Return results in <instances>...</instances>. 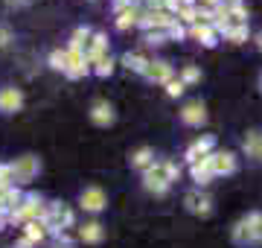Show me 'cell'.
<instances>
[{
    "instance_id": "cell-1",
    "label": "cell",
    "mask_w": 262,
    "mask_h": 248,
    "mask_svg": "<svg viewBox=\"0 0 262 248\" xmlns=\"http://www.w3.org/2000/svg\"><path fill=\"white\" fill-rule=\"evenodd\" d=\"M181 178V163L175 161H155L143 172V187L155 196H166L169 187Z\"/></svg>"
},
{
    "instance_id": "cell-2",
    "label": "cell",
    "mask_w": 262,
    "mask_h": 248,
    "mask_svg": "<svg viewBox=\"0 0 262 248\" xmlns=\"http://www.w3.org/2000/svg\"><path fill=\"white\" fill-rule=\"evenodd\" d=\"M230 237H233L236 245H256V242H262V210L245 213L242 219L230 228Z\"/></svg>"
},
{
    "instance_id": "cell-3",
    "label": "cell",
    "mask_w": 262,
    "mask_h": 248,
    "mask_svg": "<svg viewBox=\"0 0 262 248\" xmlns=\"http://www.w3.org/2000/svg\"><path fill=\"white\" fill-rule=\"evenodd\" d=\"M172 24H175V15H169V12H163V9H143L137 27L146 29V32H166Z\"/></svg>"
},
{
    "instance_id": "cell-4",
    "label": "cell",
    "mask_w": 262,
    "mask_h": 248,
    "mask_svg": "<svg viewBox=\"0 0 262 248\" xmlns=\"http://www.w3.org/2000/svg\"><path fill=\"white\" fill-rule=\"evenodd\" d=\"M12 172H15V184H29L41 172V161L35 155H20L12 161Z\"/></svg>"
},
{
    "instance_id": "cell-5",
    "label": "cell",
    "mask_w": 262,
    "mask_h": 248,
    "mask_svg": "<svg viewBox=\"0 0 262 248\" xmlns=\"http://www.w3.org/2000/svg\"><path fill=\"white\" fill-rule=\"evenodd\" d=\"M105 204H108V196H105L102 187H84L82 196H79V208L84 213H102Z\"/></svg>"
},
{
    "instance_id": "cell-6",
    "label": "cell",
    "mask_w": 262,
    "mask_h": 248,
    "mask_svg": "<svg viewBox=\"0 0 262 248\" xmlns=\"http://www.w3.org/2000/svg\"><path fill=\"white\" fill-rule=\"evenodd\" d=\"M213 152H215V137H213V134H201L198 140H192V143L187 146L184 161L195 163V161H201V158H207V155H213Z\"/></svg>"
},
{
    "instance_id": "cell-7",
    "label": "cell",
    "mask_w": 262,
    "mask_h": 248,
    "mask_svg": "<svg viewBox=\"0 0 262 248\" xmlns=\"http://www.w3.org/2000/svg\"><path fill=\"white\" fill-rule=\"evenodd\" d=\"M184 208H187L189 213H195V216H210V213H213V199H210L204 190H189L187 196H184Z\"/></svg>"
},
{
    "instance_id": "cell-8",
    "label": "cell",
    "mask_w": 262,
    "mask_h": 248,
    "mask_svg": "<svg viewBox=\"0 0 262 248\" xmlns=\"http://www.w3.org/2000/svg\"><path fill=\"white\" fill-rule=\"evenodd\" d=\"M67 50V47H64ZM91 73V61L84 58V53H76V50H67V65H64V76L67 79H82Z\"/></svg>"
},
{
    "instance_id": "cell-9",
    "label": "cell",
    "mask_w": 262,
    "mask_h": 248,
    "mask_svg": "<svg viewBox=\"0 0 262 248\" xmlns=\"http://www.w3.org/2000/svg\"><path fill=\"white\" fill-rule=\"evenodd\" d=\"M210 163H213V175H233L239 161H236L233 152H227V149H215L210 155Z\"/></svg>"
},
{
    "instance_id": "cell-10",
    "label": "cell",
    "mask_w": 262,
    "mask_h": 248,
    "mask_svg": "<svg viewBox=\"0 0 262 248\" xmlns=\"http://www.w3.org/2000/svg\"><path fill=\"white\" fill-rule=\"evenodd\" d=\"M187 35L192 41H198L201 47H215L219 44V32L213 29V24H192V27H187Z\"/></svg>"
},
{
    "instance_id": "cell-11",
    "label": "cell",
    "mask_w": 262,
    "mask_h": 248,
    "mask_svg": "<svg viewBox=\"0 0 262 248\" xmlns=\"http://www.w3.org/2000/svg\"><path fill=\"white\" fill-rule=\"evenodd\" d=\"M181 123H187V126H204L207 123V108L201 99H192V102H187L184 108H181Z\"/></svg>"
},
{
    "instance_id": "cell-12",
    "label": "cell",
    "mask_w": 262,
    "mask_h": 248,
    "mask_svg": "<svg viewBox=\"0 0 262 248\" xmlns=\"http://www.w3.org/2000/svg\"><path fill=\"white\" fill-rule=\"evenodd\" d=\"M20 105H24L20 88H0V111L3 114H15V111H20Z\"/></svg>"
},
{
    "instance_id": "cell-13",
    "label": "cell",
    "mask_w": 262,
    "mask_h": 248,
    "mask_svg": "<svg viewBox=\"0 0 262 248\" xmlns=\"http://www.w3.org/2000/svg\"><path fill=\"white\" fill-rule=\"evenodd\" d=\"M108 56V35L105 32H94L91 35V41H88V50H84V58L94 65V61H99V58Z\"/></svg>"
},
{
    "instance_id": "cell-14",
    "label": "cell",
    "mask_w": 262,
    "mask_h": 248,
    "mask_svg": "<svg viewBox=\"0 0 262 248\" xmlns=\"http://www.w3.org/2000/svg\"><path fill=\"white\" fill-rule=\"evenodd\" d=\"M140 15H143V9L137 6V3H131V6H125V9L117 12L114 27L120 29V32H125V29H131V27H137V24H140Z\"/></svg>"
},
{
    "instance_id": "cell-15",
    "label": "cell",
    "mask_w": 262,
    "mask_h": 248,
    "mask_svg": "<svg viewBox=\"0 0 262 248\" xmlns=\"http://www.w3.org/2000/svg\"><path fill=\"white\" fill-rule=\"evenodd\" d=\"M189 175H192V181L198 184V187H207V184L213 181V163H210V155L207 158H201V161L189 163Z\"/></svg>"
},
{
    "instance_id": "cell-16",
    "label": "cell",
    "mask_w": 262,
    "mask_h": 248,
    "mask_svg": "<svg viewBox=\"0 0 262 248\" xmlns=\"http://www.w3.org/2000/svg\"><path fill=\"white\" fill-rule=\"evenodd\" d=\"M242 152L251 161H262V129H251L242 137Z\"/></svg>"
},
{
    "instance_id": "cell-17",
    "label": "cell",
    "mask_w": 262,
    "mask_h": 248,
    "mask_svg": "<svg viewBox=\"0 0 262 248\" xmlns=\"http://www.w3.org/2000/svg\"><path fill=\"white\" fill-rule=\"evenodd\" d=\"M114 105L111 102H105V99H96L94 105H91V123L96 126H111L114 123Z\"/></svg>"
},
{
    "instance_id": "cell-18",
    "label": "cell",
    "mask_w": 262,
    "mask_h": 248,
    "mask_svg": "<svg viewBox=\"0 0 262 248\" xmlns=\"http://www.w3.org/2000/svg\"><path fill=\"white\" fill-rule=\"evenodd\" d=\"M146 79H151V82H160V85H166L169 79H175V67L169 65V61H149Z\"/></svg>"
},
{
    "instance_id": "cell-19",
    "label": "cell",
    "mask_w": 262,
    "mask_h": 248,
    "mask_svg": "<svg viewBox=\"0 0 262 248\" xmlns=\"http://www.w3.org/2000/svg\"><path fill=\"white\" fill-rule=\"evenodd\" d=\"M105 237V228L99 222H84L82 228H79V239H82L84 245H96V242H102Z\"/></svg>"
},
{
    "instance_id": "cell-20",
    "label": "cell",
    "mask_w": 262,
    "mask_h": 248,
    "mask_svg": "<svg viewBox=\"0 0 262 248\" xmlns=\"http://www.w3.org/2000/svg\"><path fill=\"white\" fill-rule=\"evenodd\" d=\"M24 237L29 239V242H44V239L50 237L47 234V222L44 219H35V222H27V225H24Z\"/></svg>"
},
{
    "instance_id": "cell-21",
    "label": "cell",
    "mask_w": 262,
    "mask_h": 248,
    "mask_svg": "<svg viewBox=\"0 0 262 248\" xmlns=\"http://www.w3.org/2000/svg\"><path fill=\"white\" fill-rule=\"evenodd\" d=\"M91 35H94V29H88V27L73 29V35H70V44H67V50L84 53V50H88V41H91Z\"/></svg>"
},
{
    "instance_id": "cell-22",
    "label": "cell",
    "mask_w": 262,
    "mask_h": 248,
    "mask_svg": "<svg viewBox=\"0 0 262 248\" xmlns=\"http://www.w3.org/2000/svg\"><path fill=\"white\" fill-rule=\"evenodd\" d=\"M151 163H155V152H151L149 146H140V149H137V152H131V167H134V170H149Z\"/></svg>"
},
{
    "instance_id": "cell-23",
    "label": "cell",
    "mask_w": 262,
    "mask_h": 248,
    "mask_svg": "<svg viewBox=\"0 0 262 248\" xmlns=\"http://www.w3.org/2000/svg\"><path fill=\"white\" fill-rule=\"evenodd\" d=\"M122 65L128 67L131 73H143V76H146V70H149V58L140 56V53H125V56H122Z\"/></svg>"
},
{
    "instance_id": "cell-24",
    "label": "cell",
    "mask_w": 262,
    "mask_h": 248,
    "mask_svg": "<svg viewBox=\"0 0 262 248\" xmlns=\"http://www.w3.org/2000/svg\"><path fill=\"white\" fill-rule=\"evenodd\" d=\"M114 67H117V61H114V56L108 53L105 58L94 61V65H91V70H94L96 76H102V79H105V76H111V73H114Z\"/></svg>"
},
{
    "instance_id": "cell-25",
    "label": "cell",
    "mask_w": 262,
    "mask_h": 248,
    "mask_svg": "<svg viewBox=\"0 0 262 248\" xmlns=\"http://www.w3.org/2000/svg\"><path fill=\"white\" fill-rule=\"evenodd\" d=\"M181 82H184V85H198V82H201V67H195V65H184L181 67Z\"/></svg>"
},
{
    "instance_id": "cell-26",
    "label": "cell",
    "mask_w": 262,
    "mask_h": 248,
    "mask_svg": "<svg viewBox=\"0 0 262 248\" xmlns=\"http://www.w3.org/2000/svg\"><path fill=\"white\" fill-rule=\"evenodd\" d=\"M227 18H230L233 27H248V9H245V3L230 6V9H227Z\"/></svg>"
},
{
    "instance_id": "cell-27",
    "label": "cell",
    "mask_w": 262,
    "mask_h": 248,
    "mask_svg": "<svg viewBox=\"0 0 262 248\" xmlns=\"http://www.w3.org/2000/svg\"><path fill=\"white\" fill-rule=\"evenodd\" d=\"M0 201H3V208H6V210H15L20 201H24V193H20L18 187H9V190L3 193V199H0Z\"/></svg>"
},
{
    "instance_id": "cell-28",
    "label": "cell",
    "mask_w": 262,
    "mask_h": 248,
    "mask_svg": "<svg viewBox=\"0 0 262 248\" xmlns=\"http://www.w3.org/2000/svg\"><path fill=\"white\" fill-rule=\"evenodd\" d=\"M248 38H251V29H248V27H233L225 35V41H230V44H245Z\"/></svg>"
},
{
    "instance_id": "cell-29",
    "label": "cell",
    "mask_w": 262,
    "mask_h": 248,
    "mask_svg": "<svg viewBox=\"0 0 262 248\" xmlns=\"http://www.w3.org/2000/svg\"><path fill=\"white\" fill-rule=\"evenodd\" d=\"M175 18H178L184 27H192V24H195V18H198V6H181Z\"/></svg>"
},
{
    "instance_id": "cell-30",
    "label": "cell",
    "mask_w": 262,
    "mask_h": 248,
    "mask_svg": "<svg viewBox=\"0 0 262 248\" xmlns=\"http://www.w3.org/2000/svg\"><path fill=\"white\" fill-rule=\"evenodd\" d=\"M47 61H50V67H53V70H61V73H64V65H67V50H53Z\"/></svg>"
},
{
    "instance_id": "cell-31",
    "label": "cell",
    "mask_w": 262,
    "mask_h": 248,
    "mask_svg": "<svg viewBox=\"0 0 262 248\" xmlns=\"http://www.w3.org/2000/svg\"><path fill=\"white\" fill-rule=\"evenodd\" d=\"M166 38H169V41H184V38H187V27H184V24L175 18V24L166 29Z\"/></svg>"
},
{
    "instance_id": "cell-32",
    "label": "cell",
    "mask_w": 262,
    "mask_h": 248,
    "mask_svg": "<svg viewBox=\"0 0 262 248\" xmlns=\"http://www.w3.org/2000/svg\"><path fill=\"white\" fill-rule=\"evenodd\" d=\"M0 184H3V187H15V172H12V163H0Z\"/></svg>"
},
{
    "instance_id": "cell-33",
    "label": "cell",
    "mask_w": 262,
    "mask_h": 248,
    "mask_svg": "<svg viewBox=\"0 0 262 248\" xmlns=\"http://www.w3.org/2000/svg\"><path fill=\"white\" fill-rule=\"evenodd\" d=\"M143 41H146V44H149V47H160V44H166V32H146V35H143Z\"/></svg>"
},
{
    "instance_id": "cell-34",
    "label": "cell",
    "mask_w": 262,
    "mask_h": 248,
    "mask_svg": "<svg viewBox=\"0 0 262 248\" xmlns=\"http://www.w3.org/2000/svg\"><path fill=\"white\" fill-rule=\"evenodd\" d=\"M184 91H187V85H184V82H181L178 76L169 79V82H166V94H169V96H181Z\"/></svg>"
},
{
    "instance_id": "cell-35",
    "label": "cell",
    "mask_w": 262,
    "mask_h": 248,
    "mask_svg": "<svg viewBox=\"0 0 262 248\" xmlns=\"http://www.w3.org/2000/svg\"><path fill=\"white\" fill-rule=\"evenodd\" d=\"M9 44H12V29L6 24H0V50L9 47Z\"/></svg>"
},
{
    "instance_id": "cell-36",
    "label": "cell",
    "mask_w": 262,
    "mask_h": 248,
    "mask_svg": "<svg viewBox=\"0 0 262 248\" xmlns=\"http://www.w3.org/2000/svg\"><path fill=\"white\" fill-rule=\"evenodd\" d=\"M56 248H73V239L67 237V234H58V237H56Z\"/></svg>"
},
{
    "instance_id": "cell-37",
    "label": "cell",
    "mask_w": 262,
    "mask_h": 248,
    "mask_svg": "<svg viewBox=\"0 0 262 248\" xmlns=\"http://www.w3.org/2000/svg\"><path fill=\"white\" fill-rule=\"evenodd\" d=\"M146 3V9H163L166 12V0H143Z\"/></svg>"
},
{
    "instance_id": "cell-38",
    "label": "cell",
    "mask_w": 262,
    "mask_h": 248,
    "mask_svg": "<svg viewBox=\"0 0 262 248\" xmlns=\"http://www.w3.org/2000/svg\"><path fill=\"white\" fill-rule=\"evenodd\" d=\"M15 248H38V245H35V242H29L27 237H20L18 242H15Z\"/></svg>"
},
{
    "instance_id": "cell-39",
    "label": "cell",
    "mask_w": 262,
    "mask_h": 248,
    "mask_svg": "<svg viewBox=\"0 0 262 248\" xmlns=\"http://www.w3.org/2000/svg\"><path fill=\"white\" fill-rule=\"evenodd\" d=\"M239 3H242V0H222V6H225V9H230V6H239Z\"/></svg>"
},
{
    "instance_id": "cell-40",
    "label": "cell",
    "mask_w": 262,
    "mask_h": 248,
    "mask_svg": "<svg viewBox=\"0 0 262 248\" xmlns=\"http://www.w3.org/2000/svg\"><path fill=\"white\" fill-rule=\"evenodd\" d=\"M253 41H256V50H259V53H262V29H259V32H256V35H253Z\"/></svg>"
},
{
    "instance_id": "cell-41",
    "label": "cell",
    "mask_w": 262,
    "mask_h": 248,
    "mask_svg": "<svg viewBox=\"0 0 262 248\" xmlns=\"http://www.w3.org/2000/svg\"><path fill=\"white\" fill-rule=\"evenodd\" d=\"M12 6H27V3H32V0H9Z\"/></svg>"
},
{
    "instance_id": "cell-42",
    "label": "cell",
    "mask_w": 262,
    "mask_h": 248,
    "mask_svg": "<svg viewBox=\"0 0 262 248\" xmlns=\"http://www.w3.org/2000/svg\"><path fill=\"white\" fill-rule=\"evenodd\" d=\"M181 3H184V6H195V0H181Z\"/></svg>"
},
{
    "instance_id": "cell-43",
    "label": "cell",
    "mask_w": 262,
    "mask_h": 248,
    "mask_svg": "<svg viewBox=\"0 0 262 248\" xmlns=\"http://www.w3.org/2000/svg\"><path fill=\"white\" fill-rule=\"evenodd\" d=\"M259 94H262V73H259Z\"/></svg>"
}]
</instances>
